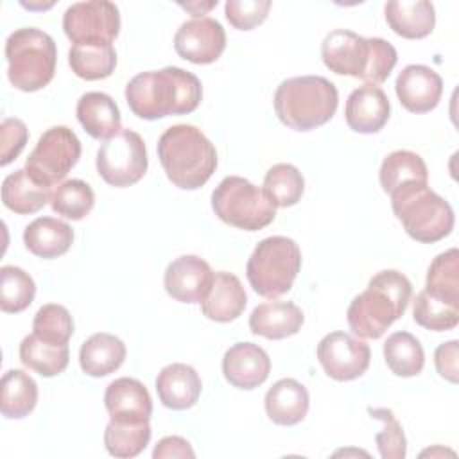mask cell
Here are the masks:
<instances>
[{
  "instance_id": "obj_1",
  "label": "cell",
  "mask_w": 459,
  "mask_h": 459,
  "mask_svg": "<svg viewBox=\"0 0 459 459\" xmlns=\"http://www.w3.org/2000/svg\"><path fill=\"white\" fill-rule=\"evenodd\" d=\"M201 99V81L178 66L136 74L126 86L129 109L143 120L192 113Z\"/></svg>"
},
{
  "instance_id": "obj_2",
  "label": "cell",
  "mask_w": 459,
  "mask_h": 459,
  "mask_svg": "<svg viewBox=\"0 0 459 459\" xmlns=\"http://www.w3.org/2000/svg\"><path fill=\"white\" fill-rule=\"evenodd\" d=\"M412 296V285L405 274L394 269L377 273L364 292L348 307L350 330L360 339H378L403 316Z\"/></svg>"
},
{
  "instance_id": "obj_3",
  "label": "cell",
  "mask_w": 459,
  "mask_h": 459,
  "mask_svg": "<svg viewBox=\"0 0 459 459\" xmlns=\"http://www.w3.org/2000/svg\"><path fill=\"white\" fill-rule=\"evenodd\" d=\"M326 68L337 75H351L368 84L384 82L393 72L398 54L382 38H362L346 29L328 32L321 43Z\"/></svg>"
},
{
  "instance_id": "obj_4",
  "label": "cell",
  "mask_w": 459,
  "mask_h": 459,
  "mask_svg": "<svg viewBox=\"0 0 459 459\" xmlns=\"http://www.w3.org/2000/svg\"><path fill=\"white\" fill-rule=\"evenodd\" d=\"M158 158L172 185L183 190L201 188L217 169V151L201 129L176 124L158 140Z\"/></svg>"
},
{
  "instance_id": "obj_5",
  "label": "cell",
  "mask_w": 459,
  "mask_h": 459,
  "mask_svg": "<svg viewBox=\"0 0 459 459\" xmlns=\"http://www.w3.org/2000/svg\"><path fill=\"white\" fill-rule=\"evenodd\" d=\"M339 93L321 75H299L280 82L274 91V111L281 124L294 131H312L337 111Z\"/></svg>"
},
{
  "instance_id": "obj_6",
  "label": "cell",
  "mask_w": 459,
  "mask_h": 459,
  "mask_svg": "<svg viewBox=\"0 0 459 459\" xmlns=\"http://www.w3.org/2000/svg\"><path fill=\"white\" fill-rule=\"evenodd\" d=\"M391 195V206L407 235L418 242L432 244L454 230V210L427 183H407Z\"/></svg>"
},
{
  "instance_id": "obj_7",
  "label": "cell",
  "mask_w": 459,
  "mask_h": 459,
  "mask_svg": "<svg viewBox=\"0 0 459 459\" xmlns=\"http://www.w3.org/2000/svg\"><path fill=\"white\" fill-rule=\"evenodd\" d=\"M5 59L9 82L22 91H38L54 79L57 50L50 34L23 27L9 34Z\"/></svg>"
},
{
  "instance_id": "obj_8",
  "label": "cell",
  "mask_w": 459,
  "mask_h": 459,
  "mask_svg": "<svg viewBox=\"0 0 459 459\" xmlns=\"http://www.w3.org/2000/svg\"><path fill=\"white\" fill-rule=\"evenodd\" d=\"M299 267V246L289 237L273 235L256 244L247 260L246 276L256 294L274 299L290 290Z\"/></svg>"
},
{
  "instance_id": "obj_9",
  "label": "cell",
  "mask_w": 459,
  "mask_h": 459,
  "mask_svg": "<svg viewBox=\"0 0 459 459\" xmlns=\"http://www.w3.org/2000/svg\"><path fill=\"white\" fill-rule=\"evenodd\" d=\"M212 208L222 222L246 231H258L276 217V206L264 188L240 176H228L215 186Z\"/></svg>"
},
{
  "instance_id": "obj_10",
  "label": "cell",
  "mask_w": 459,
  "mask_h": 459,
  "mask_svg": "<svg viewBox=\"0 0 459 459\" xmlns=\"http://www.w3.org/2000/svg\"><path fill=\"white\" fill-rule=\"evenodd\" d=\"M81 158V142L66 126L47 129L25 161L29 176L47 186L65 179Z\"/></svg>"
},
{
  "instance_id": "obj_11",
  "label": "cell",
  "mask_w": 459,
  "mask_h": 459,
  "mask_svg": "<svg viewBox=\"0 0 459 459\" xmlns=\"http://www.w3.org/2000/svg\"><path fill=\"white\" fill-rule=\"evenodd\" d=\"M143 138L133 129H120L97 151V172L111 186H131L147 172Z\"/></svg>"
},
{
  "instance_id": "obj_12",
  "label": "cell",
  "mask_w": 459,
  "mask_h": 459,
  "mask_svg": "<svg viewBox=\"0 0 459 459\" xmlns=\"http://www.w3.org/2000/svg\"><path fill=\"white\" fill-rule=\"evenodd\" d=\"M63 30L75 43H113L120 32V13L113 2H75L63 14Z\"/></svg>"
},
{
  "instance_id": "obj_13",
  "label": "cell",
  "mask_w": 459,
  "mask_h": 459,
  "mask_svg": "<svg viewBox=\"0 0 459 459\" xmlns=\"http://www.w3.org/2000/svg\"><path fill=\"white\" fill-rule=\"evenodd\" d=\"M369 346L346 332H332L317 344V360L321 368L337 382L362 377L369 368Z\"/></svg>"
},
{
  "instance_id": "obj_14",
  "label": "cell",
  "mask_w": 459,
  "mask_h": 459,
  "mask_svg": "<svg viewBox=\"0 0 459 459\" xmlns=\"http://www.w3.org/2000/svg\"><path fill=\"white\" fill-rule=\"evenodd\" d=\"M174 48L185 61L194 65H210L224 52L226 32L213 18H192L179 25L174 36Z\"/></svg>"
},
{
  "instance_id": "obj_15",
  "label": "cell",
  "mask_w": 459,
  "mask_h": 459,
  "mask_svg": "<svg viewBox=\"0 0 459 459\" xmlns=\"http://www.w3.org/2000/svg\"><path fill=\"white\" fill-rule=\"evenodd\" d=\"M213 281V271L206 260L183 255L165 269L163 285L167 294L181 303H201Z\"/></svg>"
},
{
  "instance_id": "obj_16",
  "label": "cell",
  "mask_w": 459,
  "mask_h": 459,
  "mask_svg": "<svg viewBox=\"0 0 459 459\" xmlns=\"http://www.w3.org/2000/svg\"><path fill=\"white\" fill-rule=\"evenodd\" d=\"M394 90L400 104L411 113H429L443 95V79L425 65H407L396 77Z\"/></svg>"
},
{
  "instance_id": "obj_17",
  "label": "cell",
  "mask_w": 459,
  "mask_h": 459,
  "mask_svg": "<svg viewBox=\"0 0 459 459\" xmlns=\"http://www.w3.org/2000/svg\"><path fill=\"white\" fill-rule=\"evenodd\" d=\"M224 378L237 389H255L271 373V359L264 348L253 342H235L222 357Z\"/></svg>"
},
{
  "instance_id": "obj_18",
  "label": "cell",
  "mask_w": 459,
  "mask_h": 459,
  "mask_svg": "<svg viewBox=\"0 0 459 459\" xmlns=\"http://www.w3.org/2000/svg\"><path fill=\"white\" fill-rule=\"evenodd\" d=\"M389 113V99L377 84H364L355 88L344 106V118L348 127L360 134L378 133L387 124Z\"/></svg>"
},
{
  "instance_id": "obj_19",
  "label": "cell",
  "mask_w": 459,
  "mask_h": 459,
  "mask_svg": "<svg viewBox=\"0 0 459 459\" xmlns=\"http://www.w3.org/2000/svg\"><path fill=\"white\" fill-rule=\"evenodd\" d=\"M104 405L115 421L140 423L149 421L152 414V400L147 387L131 377H120L106 387Z\"/></svg>"
},
{
  "instance_id": "obj_20",
  "label": "cell",
  "mask_w": 459,
  "mask_h": 459,
  "mask_svg": "<svg viewBox=\"0 0 459 459\" xmlns=\"http://www.w3.org/2000/svg\"><path fill=\"white\" fill-rule=\"evenodd\" d=\"M203 384L197 371L183 362L165 366L156 377L160 402L172 411H185L199 400Z\"/></svg>"
},
{
  "instance_id": "obj_21",
  "label": "cell",
  "mask_w": 459,
  "mask_h": 459,
  "mask_svg": "<svg viewBox=\"0 0 459 459\" xmlns=\"http://www.w3.org/2000/svg\"><path fill=\"white\" fill-rule=\"evenodd\" d=\"M305 316L292 301H265L253 308L249 316V328L255 335L280 341L301 330Z\"/></svg>"
},
{
  "instance_id": "obj_22",
  "label": "cell",
  "mask_w": 459,
  "mask_h": 459,
  "mask_svg": "<svg viewBox=\"0 0 459 459\" xmlns=\"http://www.w3.org/2000/svg\"><path fill=\"white\" fill-rule=\"evenodd\" d=\"M247 303L246 290L240 280L226 271L213 274L212 287L201 301L203 314L217 323H230L237 319Z\"/></svg>"
},
{
  "instance_id": "obj_23",
  "label": "cell",
  "mask_w": 459,
  "mask_h": 459,
  "mask_svg": "<svg viewBox=\"0 0 459 459\" xmlns=\"http://www.w3.org/2000/svg\"><path fill=\"white\" fill-rule=\"evenodd\" d=\"M308 391L294 378H281L265 393V412L276 425L290 427L305 420L308 412Z\"/></svg>"
},
{
  "instance_id": "obj_24",
  "label": "cell",
  "mask_w": 459,
  "mask_h": 459,
  "mask_svg": "<svg viewBox=\"0 0 459 459\" xmlns=\"http://www.w3.org/2000/svg\"><path fill=\"white\" fill-rule=\"evenodd\" d=\"M389 29L407 39H421L434 30L436 11L427 0H393L384 7Z\"/></svg>"
},
{
  "instance_id": "obj_25",
  "label": "cell",
  "mask_w": 459,
  "mask_h": 459,
  "mask_svg": "<svg viewBox=\"0 0 459 459\" xmlns=\"http://www.w3.org/2000/svg\"><path fill=\"white\" fill-rule=\"evenodd\" d=\"M75 115L84 131L97 140H108L122 129V118L117 102L102 91L84 93L77 100Z\"/></svg>"
},
{
  "instance_id": "obj_26",
  "label": "cell",
  "mask_w": 459,
  "mask_h": 459,
  "mask_svg": "<svg viewBox=\"0 0 459 459\" xmlns=\"http://www.w3.org/2000/svg\"><path fill=\"white\" fill-rule=\"evenodd\" d=\"M126 344L113 333L99 332L88 337L79 350L81 369L90 377H108L126 360Z\"/></svg>"
},
{
  "instance_id": "obj_27",
  "label": "cell",
  "mask_w": 459,
  "mask_h": 459,
  "mask_svg": "<svg viewBox=\"0 0 459 459\" xmlns=\"http://www.w3.org/2000/svg\"><path fill=\"white\" fill-rule=\"evenodd\" d=\"M74 242V230L54 217H38L23 230L25 247L39 258H57Z\"/></svg>"
},
{
  "instance_id": "obj_28",
  "label": "cell",
  "mask_w": 459,
  "mask_h": 459,
  "mask_svg": "<svg viewBox=\"0 0 459 459\" xmlns=\"http://www.w3.org/2000/svg\"><path fill=\"white\" fill-rule=\"evenodd\" d=\"M50 186L34 181L25 169L11 172L2 183V201L14 213L29 215L50 201Z\"/></svg>"
},
{
  "instance_id": "obj_29",
  "label": "cell",
  "mask_w": 459,
  "mask_h": 459,
  "mask_svg": "<svg viewBox=\"0 0 459 459\" xmlns=\"http://www.w3.org/2000/svg\"><path fill=\"white\" fill-rule=\"evenodd\" d=\"M68 65L81 79H106L115 72L117 52L111 43H75L70 47Z\"/></svg>"
},
{
  "instance_id": "obj_30",
  "label": "cell",
  "mask_w": 459,
  "mask_h": 459,
  "mask_svg": "<svg viewBox=\"0 0 459 459\" xmlns=\"http://www.w3.org/2000/svg\"><path fill=\"white\" fill-rule=\"evenodd\" d=\"M380 186L385 194H393L396 188L407 183H427L429 170L423 158L412 151H393L389 152L378 172Z\"/></svg>"
},
{
  "instance_id": "obj_31",
  "label": "cell",
  "mask_w": 459,
  "mask_h": 459,
  "mask_svg": "<svg viewBox=\"0 0 459 459\" xmlns=\"http://www.w3.org/2000/svg\"><path fill=\"white\" fill-rule=\"evenodd\" d=\"M38 402V384L22 369H9L2 377L0 411L5 418L20 420L32 412Z\"/></svg>"
},
{
  "instance_id": "obj_32",
  "label": "cell",
  "mask_w": 459,
  "mask_h": 459,
  "mask_svg": "<svg viewBox=\"0 0 459 459\" xmlns=\"http://www.w3.org/2000/svg\"><path fill=\"white\" fill-rule=\"evenodd\" d=\"M20 360L41 377H56L66 369L70 350L68 344H52L30 333L20 342Z\"/></svg>"
},
{
  "instance_id": "obj_33",
  "label": "cell",
  "mask_w": 459,
  "mask_h": 459,
  "mask_svg": "<svg viewBox=\"0 0 459 459\" xmlns=\"http://www.w3.org/2000/svg\"><path fill=\"white\" fill-rule=\"evenodd\" d=\"M425 292L452 307H459V253L455 247L439 253L427 271Z\"/></svg>"
},
{
  "instance_id": "obj_34",
  "label": "cell",
  "mask_w": 459,
  "mask_h": 459,
  "mask_svg": "<svg viewBox=\"0 0 459 459\" xmlns=\"http://www.w3.org/2000/svg\"><path fill=\"white\" fill-rule=\"evenodd\" d=\"M384 359L396 377H416L425 364L421 342L409 332H394L384 342Z\"/></svg>"
},
{
  "instance_id": "obj_35",
  "label": "cell",
  "mask_w": 459,
  "mask_h": 459,
  "mask_svg": "<svg viewBox=\"0 0 459 459\" xmlns=\"http://www.w3.org/2000/svg\"><path fill=\"white\" fill-rule=\"evenodd\" d=\"M151 441L149 421L129 423L109 420L104 430V446L113 457L131 459L145 450Z\"/></svg>"
},
{
  "instance_id": "obj_36",
  "label": "cell",
  "mask_w": 459,
  "mask_h": 459,
  "mask_svg": "<svg viewBox=\"0 0 459 459\" xmlns=\"http://www.w3.org/2000/svg\"><path fill=\"white\" fill-rule=\"evenodd\" d=\"M305 190L301 172L290 163L273 165L264 178V192L276 208L294 206Z\"/></svg>"
},
{
  "instance_id": "obj_37",
  "label": "cell",
  "mask_w": 459,
  "mask_h": 459,
  "mask_svg": "<svg viewBox=\"0 0 459 459\" xmlns=\"http://www.w3.org/2000/svg\"><path fill=\"white\" fill-rule=\"evenodd\" d=\"M36 296V283L29 273L16 265L0 269V308L7 314L23 312Z\"/></svg>"
},
{
  "instance_id": "obj_38",
  "label": "cell",
  "mask_w": 459,
  "mask_h": 459,
  "mask_svg": "<svg viewBox=\"0 0 459 459\" xmlns=\"http://www.w3.org/2000/svg\"><path fill=\"white\" fill-rule=\"evenodd\" d=\"M95 204L91 186L82 179H68L56 186L50 197V206L57 215L72 221L84 219Z\"/></svg>"
},
{
  "instance_id": "obj_39",
  "label": "cell",
  "mask_w": 459,
  "mask_h": 459,
  "mask_svg": "<svg viewBox=\"0 0 459 459\" xmlns=\"http://www.w3.org/2000/svg\"><path fill=\"white\" fill-rule=\"evenodd\" d=\"M414 321L432 332H446L459 323V307H452L421 290L412 301Z\"/></svg>"
},
{
  "instance_id": "obj_40",
  "label": "cell",
  "mask_w": 459,
  "mask_h": 459,
  "mask_svg": "<svg viewBox=\"0 0 459 459\" xmlns=\"http://www.w3.org/2000/svg\"><path fill=\"white\" fill-rule=\"evenodd\" d=\"M32 333L52 344H68L74 333L70 312L57 303H47L34 314Z\"/></svg>"
},
{
  "instance_id": "obj_41",
  "label": "cell",
  "mask_w": 459,
  "mask_h": 459,
  "mask_svg": "<svg viewBox=\"0 0 459 459\" xmlns=\"http://www.w3.org/2000/svg\"><path fill=\"white\" fill-rule=\"evenodd\" d=\"M371 418L384 423L382 430L377 432L375 441L382 459H403L407 454V439L403 429L391 409L385 407H368Z\"/></svg>"
},
{
  "instance_id": "obj_42",
  "label": "cell",
  "mask_w": 459,
  "mask_h": 459,
  "mask_svg": "<svg viewBox=\"0 0 459 459\" xmlns=\"http://www.w3.org/2000/svg\"><path fill=\"white\" fill-rule=\"evenodd\" d=\"M271 9L269 0H228L224 14L231 27L238 30H251L260 25Z\"/></svg>"
},
{
  "instance_id": "obj_43",
  "label": "cell",
  "mask_w": 459,
  "mask_h": 459,
  "mask_svg": "<svg viewBox=\"0 0 459 459\" xmlns=\"http://www.w3.org/2000/svg\"><path fill=\"white\" fill-rule=\"evenodd\" d=\"M29 140V131L20 118H4L0 126V165L5 167L23 151Z\"/></svg>"
},
{
  "instance_id": "obj_44",
  "label": "cell",
  "mask_w": 459,
  "mask_h": 459,
  "mask_svg": "<svg viewBox=\"0 0 459 459\" xmlns=\"http://www.w3.org/2000/svg\"><path fill=\"white\" fill-rule=\"evenodd\" d=\"M459 357V341L452 339L448 342H443L436 348L434 353V364L445 380L457 384L459 382V368H457V359Z\"/></svg>"
},
{
  "instance_id": "obj_45",
  "label": "cell",
  "mask_w": 459,
  "mask_h": 459,
  "mask_svg": "<svg viewBox=\"0 0 459 459\" xmlns=\"http://www.w3.org/2000/svg\"><path fill=\"white\" fill-rule=\"evenodd\" d=\"M154 459H165V457H195V452L192 450L190 443L181 436H167L158 441V445L152 450Z\"/></svg>"
},
{
  "instance_id": "obj_46",
  "label": "cell",
  "mask_w": 459,
  "mask_h": 459,
  "mask_svg": "<svg viewBox=\"0 0 459 459\" xmlns=\"http://www.w3.org/2000/svg\"><path fill=\"white\" fill-rule=\"evenodd\" d=\"M217 5V0L215 2H206V4H201V2H190V4H181V7H185L186 11H190L195 18H201V14H204L206 11H210L212 7Z\"/></svg>"
},
{
  "instance_id": "obj_47",
  "label": "cell",
  "mask_w": 459,
  "mask_h": 459,
  "mask_svg": "<svg viewBox=\"0 0 459 459\" xmlns=\"http://www.w3.org/2000/svg\"><path fill=\"white\" fill-rule=\"evenodd\" d=\"M439 454H450V455H455L452 450H443L441 446H436V448H429V450H425V452H421V457H425V455H439Z\"/></svg>"
}]
</instances>
